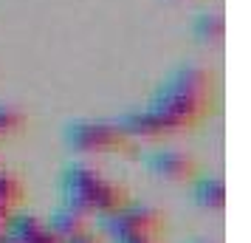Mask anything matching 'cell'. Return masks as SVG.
Listing matches in <instances>:
<instances>
[{"instance_id": "1", "label": "cell", "mask_w": 251, "mask_h": 243, "mask_svg": "<svg viewBox=\"0 0 251 243\" xmlns=\"http://www.w3.org/2000/svg\"><path fill=\"white\" fill-rule=\"evenodd\" d=\"M212 99H215V74L206 65L183 62L161 80L147 108L122 119V128L130 139L136 136L155 139L175 130H186L212 110Z\"/></svg>"}, {"instance_id": "2", "label": "cell", "mask_w": 251, "mask_h": 243, "mask_svg": "<svg viewBox=\"0 0 251 243\" xmlns=\"http://www.w3.org/2000/svg\"><path fill=\"white\" fill-rule=\"evenodd\" d=\"M65 139L74 150L82 153H116L130 144V136L122 128V122H104V119L71 122L65 130Z\"/></svg>"}, {"instance_id": "3", "label": "cell", "mask_w": 251, "mask_h": 243, "mask_svg": "<svg viewBox=\"0 0 251 243\" xmlns=\"http://www.w3.org/2000/svg\"><path fill=\"white\" fill-rule=\"evenodd\" d=\"M62 187H65V195L76 204H88V207H107L116 201V187L104 178L99 170L93 167H71L65 178H62Z\"/></svg>"}, {"instance_id": "4", "label": "cell", "mask_w": 251, "mask_h": 243, "mask_svg": "<svg viewBox=\"0 0 251 243\" xmlns=\"http://www.w3.org/2000/svg\"><path fill=\"white\" fill-rule=\"evenodd\" d=\"M147 164L150 170L161 178H186V175L192 173V159L189 156H183L178 150H152L147 156Z\"/></svg>"}, {"instance_id": "5", "label": "cell", "mask_w": 251, "mask_h": 243, "mask_svg": "<svg viewBox=\"0 0 251 243\" xmlns=\"http://www.w3.org/2000/svg\"><path fill=\"white\" fill-rule=\"evenodd\" d=\"M226 34V20L223 14L215 12V9H206V12H198L192 20V37L201 43V46H217Z\"/></svg>"}, {"instance_id": "6", "label": "cell", "mask_w": 251, "mask_h": 243, "mask_svg": "<svg viewBox=\"0 0 251 243\" xmlns=\"http://www.w3.org/2000/svg\"><path fill=\"white\" fill-rule=\"evenodd\" d=\"M20 125H23V116L17 113L14 108H9V105H0V139L14 133Z\"/></svg>"}, {"instance_id": "7", "label": "cell", "mask_w": 251, "mask_h": 243, "mask_svg": "<svg viewBox=\"0 0 251 243\" xmlns=\"http://www.w3.org/2000/svg\"><path fill=\"white\" fill-rule=\"evenodd\" d=\"M172 3H201V0H172Z\"/></svg>"}]
</instances>
